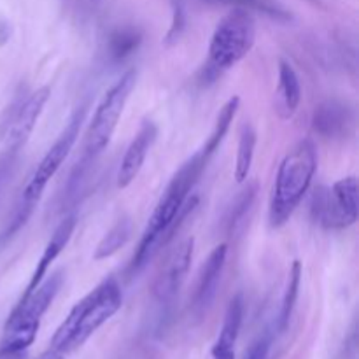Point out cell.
Listing matches in <instances>:
<instances>
[{
    "mask_svg": "<svg viewBox=\"0 0 359 359\" xmlns=\"http://www.w3.org/2000/svg\"><path fill=\"white\" fill-rule=\"evenodd\" d=\"M207 163L209 160L203 156L202 151H198L175 172L144 228L142 237L130 263V273H139L144 266H147V263L161 249L174 241L188 217L195 212L198 207V195H193V189L202 172L205 170Z\"/></svg>",
    "mask_w": 359,
    "mask_h": 359,
    "instance_id": "obj_1",
    "label": "cell"
},
{
    "mask_svg": "<svg viewBox=\"0 0 359 359\" xmlns=\"http://www.w3.org/2000/svg\"><path fill=\"white\" fill-rule=\"evenodd\" d=\"M123 305L121 286L114 277H105L83 300L77 302L51 339L49 351L67 356L86 344Z\"/></svg>",
    "mask_w": 359,
    "mask_h": 359,
    "instance_id": "obj_2",
    "label": "cell"
},
{
    "mask_svg": "<svg viewBox=\"0 0 359 359\" xmlns=\"http://www.w3.org/2000/svg\"><path fill=\"white\" fill-rule=\"evenodd\" d=\"M318 172V147L311 139L300 140L280 161L269 207L270 226L279 228L290 221L307 195Z\"/></svg>",
    "mask_w": 359,
    "mask_h": 359,
    "instance_id": "obj_3",
    "label": "cell"
},
{
    "mask_svg": "<svg viewBox=\"0 0 359 359\" xmlns=\"http://www.w3.org/2000/svg\"><path fill=\"white\" fill-rule=\"evenodd\" d=\"M256 41V21L249 11H230L214 28L209 42V56L200 79L205 84L219 79L226 70L248 56Z\"/></svg>",
    "mask_w": 359,
    "mask_h": 359,
    "instance_id": "obj_4",
    "label": "cell"
},
{
    "mask_svg": "<svg viewBox=\"0 0 359 359\" xmlns=\"http://www.w3.org/2000/svg\"><path fill=\"white\" fill-rule=\"evenodd\" d=\"M63 279H65L63 270H56L51 276H46L30 293L21 294L20 302L13 309L4 326L0 349L28 351L37 337L42 318L62 287Z\"/></svg>",
    "mask_w": 359,
    "mask_h": 359,
    "instance_id": "obj_5",
    "label": "cell"
},
{
    "mask_svg": "<svg viewBox=\"0 0 359 359\" xmlns=\"http://www.w3.org/2000/svg\"><path fill=\"white\" fill-rule=\"evenodd\" d=\"M135 83L137 70L130 69L105 91L100 104L95 109L90 125H88L86 137H84V156L93 160L111 142L119 118L125 111L126 102L135 88Z\"/></svg>",
    "mask_w": 359,
    "mask_h": 359,
    "instance_id": "obj_6",
    "label": "cell"
},
{
    "mask_svg": "<svg viewBox=\"0 0 359 359\" xmlns=\"http://www.w3.org/2000/svg\"><path fill=\"white\" fill-rule=\"evenodd\" d=\"M311 212L316 223L326 230L353 226L359 216V186L354 175L337 181L332 188L321 186L311 200Z\"/></svg>",
    "mask_w": 359,
    "mask_h": 359,
    "instance_id": "obj_7",
    "label": "cell"
},
{
    "mask_svg": "<svg viewBox=\"0 0 359 359\" xmlns=\"http://www.w3.org/2000/svg\"><path fill=\"white\" fill-rule=\"evenodd\" d=\"M51 97L49 86H42L32 91L27 97L18 93L13 104L7 107L2 121H0V140L7 144L11 149H21L28 137L34 132L46 104Z\"/></svg>",
    "mask_w": 359,
    "mask_h": 359,
    "instance_id": "obj_8",
    "label": "cell"
},
{
    "mask_svg": "<svg viewBox=\"0 0 359 359\" xmlns=\"http://www.w3.org/2000/svg\"><path fill=\"white\" fill-rule=\"evenodd\" d=\"M86 105H81L74 111V114L70 116L69 123L65 125V128L62 130V133L58 135V139L55 140L51 147L48 149V153L42 156V160L39 161L37 168L32 174L30 181L25 184L23 195L28 198L41 200L42 193H44L46 186L56 175V172L62 168V165L65 163L67 156L72 151L74 144H76L77 137H79L81 126H83L84 118H86Z\"/></svg>",
    "mask_w": 359,
    "mask_h": 359,
    "instance_id": "obj_9",
    "label": "cell"
},
{
    "mask_svg": "<svg viewBox=\"0 0 359 359\" xmlns=\"http://www.w3.org/2000/svg\"><path fill=\"white\" fill-rule=\"evenodd\" d=\"M195 238H184L174 251L168 255L161 265L156 279L153 283V297L160 305H170L177 298L193 262Z\"/></svg>",
    "mask_w": 359,
    "mask_h": 359,
    "instance_id": "obj_10",
    "label": "cell"
},
{
    "mask_svg": "<svg viewBox=\"0 0 359 359\" xmlns=\"http://www.w3.org/2000/svg\"><path fill=\"white\" fill-rule=\"evenodd\" d=\"M228 245L219 244L212 249L209 258L203 262L198 273V283H196L195 294H193V311L196 316H203L212 302L216 300L217 287H219L221 276H223L224 263H226Z\"/></svg>",
    "mask_w": 359,
    "mask_h": 359,
    "instance_id": "obj_11",
    "label": "cell"
},
{
    "mask_svg": "<svg viewBox=\"0 0 359 359\" xmlns=\"http://www.w3.org/2000/svg\"><path fill=\"white\" fill-rule=\"evenodd\" d=\"M156 137H158L156 125H154L151 119H144L139 132L135 133L133 140L130 142L128 149L125 151V156H123L121 165H119L118 177H116V182H118L119 189L128 188V186L135 181L139 172L142 170L144 161H146L147 154H149Z\"/></svg>",
    "mask_w": 359,
    "mask_h": 359,
    "instance_id": "obj_12",
    "label": "cell"
},
{
    "mask_svg": "<svg viewBox=\"0 0 359 359\" xmlns=\"http://www.w3.org/2000/svg\"><path fill=\"white\" fill-rule=\"evenodd\" d=\"M353 125V111L346 104L337 100H326L319 104L312 116V128L325 139L346 137Z\"/></svg>",
    "mask_w": 359,
    "mask_h": 359,
    "instance_id": "obj_13",
    "label": "cell"
},
{
    "mask_svg": "<svg viewBox=\"0 0 359 359\" xmlns=\"http://www.w3.org/2000/svg\"><path fill=\"white\" fill-rule=\"evenodd\" d=\"M242 321H244V298L242 294H235L228 304L219 335L212 346V359H235V347L241 335Z\"/></svg>",
    "mask_w": 359,
    "mask_h": 359,
    "instance_id": "obj_14",
    "label": "cell"
},
{
    "mask_svg": "<svg viewBox=\"0 0 359 359\" xmlns=\"http://www.w3.org/2000/svg\"><path fill=\"white\" fill-rule=\"evenodd\" d=\"M76 223H77L76 216L72 214V216H67L65 219H63L62 223L55 228L51 238H49V242L46 244L41 259L37 262V266H35L34 273H32L30 283H28L25 293H30L32 290H35V287L41 284V280L48 276L49 266L56 262V258L62 255V251L67 248V244L70 242V238H72L74 230H76Z\"/></svg>",
    "mask_w": 359,
    "mask_h": 359,
    "instance_id": "obj_15",
    "label": "cell"
},
{
    "mask_svg": "<svg viewBox=\"0 0 359 359\" xmlns=\"http://www.w3.org/2000/svg\"><path fill=\"white\" fill-rule=\"evenodd\" d=\"M302 102L300 77L287 60L279 62V81L276 90V112L280 119H291Z\"/></svg>",
    "mask_w": 359,
    "mask_h": 359,
    "instance_id": "obj_16",
    "label": "cell"
},
{
    "mask_svg": "<svg viewBox=\"0 0 359 359\" xmlns=\"http://www.w3.org/2000/svg\"><path fill=\"white\" fill-rule=\"evenodd\" d=\"M238 105H241V98L231 97L230 100H228L226 104L221 107L219 114H217V118H216V123H214L212 132H210L209 139L205 140L203 147L200 149L207 160H210V158H212V154L216 153V151L219 149L221 144H223L224 137H226L228 130H230L231 123H233L235 116H237Z\"/></svg>",
    "mask_w": 359,
    "mask_h": 359,
    "instance_id": "obj_17",
    "label": "cell"
},
{
    "mask_svg": "<svg viewBox=\"0 0 359 359\" xmlns=\"http://www.w3.org/2000/svg\"><path fill=\"white\" fill-rule=\"evenodd\" d=\"M140 42H142V34L137 28H118L107 39V56L112 62H123L139 49Z\"/></svg>",
    "mask_w": 359,
    "mask_h": 359,
    "instance_id": "obj_18",
    "label": "cell"
},
{
    "mask_svg": "<svg viewBox=\"0 0 359 359\" xmlns=\"http://www.w3.org/2000/svg\"><path fill=\"white\" fill-rule=\"evenodd\" d=\"M256 130L252 128L251 123H244L238 135V147H237V160H235V179L237 182H245L251 172L252 160H255L256 149Z\"/></svg>",
    "mask_w": 359,
    "mask_h": 359,
    "instance_id": "obj_19",
    "label": "cell"
},
{
    "mask_svg": "<svg viewBox=\"0 0 359 359\" xmlns=\"http://www.w3.org/2000/svg\"><path fill=\"white\" fill-rule=\"evenodd\" d=\"M130 237H132V221L128 217H121L119 221H116L114 226L98 242L93 259L95 262H102V259L111 258L130 241Z\"/></svg>",
    "mask_w": 359,
    "mask_h": 359,
    "instance_id": "obj_20",
    "label": "cell"
},
{
    "mask_svg": "<svg viewBox=\"0 0 359 359\" xmlns=\"http://www.w3.org/2000/svg\"><path fill=\"white\" fill-rule=\"evenodd\" d=\"M256 193H258V182L251 181L248 182L244 189L237 195V198L233 200L231 207L228 209L226 214V231L228 235H233L238 230L242 223H244L245 216L251 210L252 203L256 200Z\"/></svg>",
    "mask_w": 359,
    "mask_h": 359,
    "instance_id": "obj_21",
    "label": "cell"
},
{
    "mask_svg": "<svg viewBox=\"0 0 359 359\" xmlns=\"http://www.w3.org/2000/svg\"><path fill=\"white\" fill-rule=\"evenodd\" d=\"M300 283H302V263L293 262V265H291L290 269V276H287L286 291H284V297H283V305H280L279 321H277L280 332H284V330L287 328V325H290V319L291 316H293L298 294H300Z\"/></svg>",
    "mask_w": 359,
    "mask_h": 359,
    "instance_id": "obj_22",
    "label": "cell"
},
{
    "mask_svg": "<svg viewBox=\"0 0 359 359\" xmlns=\"http://www.w3.org/2000/svg\"><path fill=\"white\" fill-rule=\"evenodd\" d=\"M37 203H39V200L28 198V196H25L23 193H21V196L18 198V202H16V205H14L13 212H11V217H9V221H7L6 228L0 231V245L6 244L9 238H13L14 235H16L18 231H20L21 228L27 224V221L32 217V214H34Z\"/></svg>",
    "mask_w": 359,
    "mask_h": 359,
    "instance_id": "obj_23",
    "label": "cell"
},
{
    "mask_svg": "<svg viewBox=\"0 0 359 359\" xmlns=\"http://www.w3.org/2000/svg\"><path fill=\"white\" fill-rule=\"evenodd\" d=\"M18 160H20V149H11V147H7L0 154V202H2L4 195H6V189L9 188L11 181H13L14 174H16Z\"/></svg>",
    "mask_w": 359,
    "mask_h": 359,
    "instance_id": "obj_24",
    "label": "cell"
},
{
    "mask_svg": "<svg viewBox=\"0 0 359 359\" xmlns=\"http://www.w3.org/2000/svg\"><path fill=\"white\" fill-rule=\"evenodd\" d=\"M182 28H184V9H182L181 2H174V18H172V27L167 35V42H175L181 35Z\"/></svg>",
    "mask_w": 359,
    "mask_h": 359,
    "instance_id": "obj_25",
    "label": "cell"
},
{
    "mask_svg": "<svg viewBox=\"0 0 359 359\" xmlns=\"http://www.w3.org/2000/svg\"><path fill=\"white\" fill-rule=\"evenodd\" d=\"M269 351H270V340L266 337L256 340L249 351L245 353L244 359H269Z\"/></svg>",
    "mask_w": 359,
    "mask_h": 359,
    "instance_id": "obj_26",
    "label": "cell"
},
{
    "mask_svg": "<svg viewBox=\"0 0 359 359\" xmlns=\"http://www.w3.org/2000/svg\"><path fill=\"white\" fill-rule=\"evenodd\" d=\"M28 351H9L0 349V359H27Z\"/></svg>",
    "mask_w": 359,
    "mask_h": 359,
    "instance_id": "obj_27",
    "label": "cell"
},
{
    "mask_svg": "<svg viewBox=\"0 0 359 359\" xmlns=\"http://www.w3.org/2000/svg\"><path fill=\"white\" fill-rule=\"evenodd\" d=\"M91 2H100V0H91Z\"/></svg>",
    "mask_w": 359,
    "mask_h": 359,
    "instance_id": "obj_28",
    "label": "cell"
}]
</instances>
